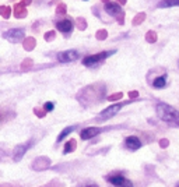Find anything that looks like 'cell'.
Returning a JSON list of instances; mask_svg holds the SVG:
<instances>
[{
    "label": "cell",
    "instance_id": "1",
    "mask_svg": "<svg viewBox=\"0 0 179 187\" xmlns=\"http://www.w3.org/2000/svg\"><path fill=\"white\" fill-rule=\"evenodd\" d=\"M157 114L164 122H179V112L171 105L160 102L157 105Z\"/></svg>",
    "mask_w": 179,
    "mask_h": 187
},
{
    "label": "cell",
    "instance_id": "2",
    "mask_svg": "<svg viewBox=\"0 0 179 187\" xmlns=\"http://www.w3.org/2000/svg\"><path fill=\"white\" fill-rule=\"evenodd\" d=\"M113 53H115V50H108V52H102V53H97V55H92V56H87V57H84V60H83V64L91 67V66H95L97 63L105 60L108 56H112Z\"/></svg>",
    "mask_w": 179,
    "mask_h": 187
},
{
    "label": "cell",
    "instance_id": "3",
    "mask_svg": "<svg viewBox=\"0 0 179 187\" xmlns=\"http://www.w3.org/2000/svg\"><path fill=\"white\" fill-rule=\"evenodd\" d=\"M3 38L10 41V42H13V43H17V42H21L25 39V32H24V29L13 28V29L6 31L4 34H3Z\"/></svg>",
    "mask_w": 179,
    "mask_h": 187
},
{
    "label": "cell",
    "instance_id": "4",
    "mask_svg": "<svg viewBox=\"0 0 179 187\" xmlns=\"http://www.w3.org/2000/svg\"><path fill=\"white\" fill-rule=\"evenodd\" d=\"M126 104H129V102H119V104H113L112 106L106 108L105 110L101 112V114L98 116V120H108V119H111V117L115 116V114L118 113L122 108H123V105H126Z\"/></svg>",
    "mask_w": 179,
    "mask_h": 187
},
{
    "label": "cell",
    "instance_id": "5",
    "mask_svg": "<svg viewBox=\"0 0 179 187\" xmlns=\"http://www.w3.org/2000/svg\"><path fill=\"white\" fill-rule=\"evenodd\" d=\"M79 57V52L77 50H64L58 55V60L60 63H70Z\"/></svg>",
    "mask_w": 179,
    "mask_h": 187
},
{
    "label": "cell",
    "instance_id": "6",
    "mask_svg": "<svg viewBox=\"0 0 179 187\" xmlns=\"http://www.w3.org/2000/svg\"><path fill=\"white\" fill-rule=\"evenodd\" d=\"M101 131H102V130H101L100 127H87V129H84V130H81V133H80V137H81L83 140H90V138L98 135Z\"/></svg>",
    "mask_w": 179,
    "mask_h": 187
},
{
    "label": "cell",
    "instance_id": "7",
    "mask_svg": "<svg viewBox=\"0 0 179 187\" xmlns=\"http://www.w3.org/2000/svg\"><path fill=\"white\" fill-rule=\"evenodd\" d=\"M32 144V141H28V143L23 144V145H18L16 147L13 151V156H14V161H20V159L23 158V155L27 152V149H28V147Z\"/></svg>",
    "mask_w": 179,
    "mask_h": 187
},
{
    "label": "cell",
    "instance_id": "8",
    "mask_svg": "<svg viewBox=\"0 0 179 187\" xmlns=\"http://www.w3.org/2000/svg\"><path fill=\"white\" fill-rule=\"evenodd\" d=\"M105 11L109 14V16H113L115 18L119 16V14H122L120 7H119V6L116 4V3H113V2L106 3V4H105Z\"/></svg>",
    "mask_w": 179,
    "mask_h": 187
},
{
    "label": "cell",
    "instance_id": "9",
    "mask_svg": "<svg viewBox=\"0 0 179 187\" xmlns=\"http://www.w3.org/2000/svg\"><path fill=\"white\" fill-rule=\"evenodd\" d=\"M56 28H58L60 32H63V34H67V32H70L71 29H73V23H71L70 20L59 21V23L56 24Z\"/></svg>",
    "mask_w": 179,
    "mask_h": 187
},
{
    "label": "cell",
    "instance_id": "10",
    "mask_svg": "<svg viewBox=\"0 0 179 187\" xmlns=\"http://www.w3.org/2000/svg\"><path fill=\"white\" fill-rule=\"evenodd\" d=\"M50 165V161L48 158H43V156H41V158L35 159L34 164H32V166H34L35 170H43L45 168H48Z\"/></svg>",
    "mask_w": 179,
    "mask_h": 187
},
{
    "label": "cell",
    "instance_id": "11",
    "mask_svg": "<svg viewBox=\"0 0 179 187\" xmlns=\"http://www.w3.org/2000/svg\"><path fill=\"white\" fill-rule=\"evenodd\" d=\"M126 147L129 149L136 151V149H139L140 147H141V141H140L137 137H134V135H130V137L126 138Z\"/></svg>",
    "mask_w": 179,
    "mask_h": 187
},
{
    "label": "cell",
    "instance_id": "12",
    "mask_svg": "<svg viewBox=\"0 0 179 187\" xmlns=\"http://www.w3.org/2000/svg\"><path fill=\"white\" fill-rule=\"evenodd\" d=\"M13 11H14V17H16V18H24V17L27 16V8L24 7L23 3H17V4L14 6Z\"/></svg>",
    "mask_w": 179,
    "mask_h": 187
},
{
    "label": "cell",
    "instance_id": "13",
    "mask_svg": "<svg viewBox=\"0 0 179 187\" xmlns=\"http://www.w3.org/2000/svg\"><path fill=\"white\" fill-rule=\"evenodd\" d=\"M35 45H37V41L34 39V37H28V38H25L24 39V42H23V46H24V49L25 50H32L35 48Z\"/></svg>",
    "mask_w": 179,
    "mask_h": 187
},
{
    "label": "cell",
    "instance_id": "14",
    "mask_svg": "<svg viewBox=\"0 0 179 187\" xmlns=\"http://www.w3.org/2000/svg\"><path fill=\"white\" fill-rule=\"evenodd\" d=\"M108 180H109V183H112L113 186H118V187H122V186H123V183L126 182V179H125L123 176H119V174H116V176H111Z\"/></svg>",
    "mask_w": 179,
    "mask_h": 187
},
{
    "label": "cell",
    "instance_id": "15",
    "mask_svg": "<svg viewBox=\"0 0 179 187\" xmlns=\"http://www.w3.org/2000/svg\"><path fill=\"white\" fill-rule=\"evenodd\" d=\"M176 6H179V0H162V2L158 3V7H160V8L176 7Z\"/></svg>",
    "mask_w": 179,
    "mask_h": 187
},
{
    "label": "cell",
    "instance_id": "16",
    "mask_svg": "<svg viewBox=\"0 0 179 187\" xmlns=\"http://www.w3.org/2000/svg\"><path fill=\"white\" fill-rule=\"evenodd\" d=\"M165 85H166V75L157 77L156 80L153 81V87H154V88H164Z\"/></svg>",
    "mask_w": 179,
    "mask_h": 187
},
{
    "label": "cell",
    "instance_id": "17",
    "mask_svg": "<svg viewBox=\"0 0 179 187\" xmlns=\"http://www.w3.org/2000/svg\"><path fill=\"white\" fill-rule=\"evenodd\" d=\"M74 129H76V126H69V127H66V129H64L63 131L60 133V134H59V137H58V141H62V140H64V138H66L67 135H69V134H70L71 131L74 130Z\"/></svg>",
    "mask_w": 179,
    "mask_h": 187
},
{
    "label": "cell",
    "instance_id": "18",
    "mask_svg": "<svg viewBox=\"0 0 179 187\" xmlns=\"http://www.w3.org/2000/svg\"><path fill=\"white\" fill-rule=\"evenodd\" d=\"M74 148H76V140H69L64 145L63 154H69V152H73Z\"/></svg>",
    "mask_w": 179,
    "mask_h": 187
},
{
    "label": "cell",
    "instance_id": "19",
    "mask_svg": "<svg viewBox=\"0 0 179 187\" xmlns=\"http://www.w3.org/2000/svg\"><path fill=\"white\" fill-rule=\"evenodd\" d=\"M0 13H2L3 18H8L11 13V7H8V6H0Z\"/></svg>",
    "mask_w": 179,
    "mask_h": 187
},
{
    "label": "cell",
    "instance_id": "20",
    "mask_svg": "<svg viewBox=\"0 0 179 187\" xmlns=\"http://www.w3.org/2000/svg\"><path fill=\"white\" fill-rule=\"evenodd\" d=\"M146 41L150 42V43H154V42H157V32L148 31L147 34H146Z\"/></svg>",
    "mask_w": 179,
    "mask_h": 187
},
{
    "label": "cell",
    "instance_id": "21",
    "mask_svg": "<svg viewBox=\"0 0 179 187\" xmlns=\"http://www.w3.org/2000/svg\"><path fill=\"white\" fill-rule=\"evenodd\" d=\"M144 20H146V13H139L137 16H134L133 24H134V25H139V24H141Z\"/></svg>",
    "mask_w": 179,
    "mask_h": 187
},
{
    "label": "cell",
    "instance_id": "22",
    "mask_svg": "<svg viewBox=\"0 0 179 187\" xmlns=\"http://www.w3.org/2000/svg\"><path fill=\"white\" fill-rule=\"evenodd\" d=\"M95 37H97L98 41H104V39H106V37H108V31L106 29H100Z\"/></svg>",
    "mask_w": 179,
    "mask_h": 187
},
{
    "label": "cell",
    "instance_id": "23",
    "mask_svg": "<svg viewBox=\"0 0 179 187\" xmlns=\"http://www.w3.org/2000/svg\"><path fill=\"white\" fill-rule=\"evenodd\" d=\"M55 37H56V32L55 31H49V32L45 34V41H46V42H52L53 39H55Z\"/></svg>",
    "mask_w": 179,
    "mask_h": 187
},
{
    "label": "cell",
    "instance_id": "24",
    "mask_svg": "<svg viewBox=\"0 0 179 187\" xmlns=\"http://www.w3.org/2000/svg\"><path fill=\"white\" fill-rule=\"evenodd\" d=\"M120 98H123V92H118V94H113V95L108 96V99H109L111 102H113V101H119Z\"/></svg>",
    "mask_w": 179,
    "mask_h": 187
},
{
    "label": "cell",
    "instance_id": "25",
    "mask_svg": "<svg viewBox=\"0 0 179 187\" xmlns=\"http://www.w3.org/2000/svg\"><path fill=\"white\" fill-rule=\"evenodd\" d=\"M77 24H79V29H81V31H84V29L87 28V24H85V20L83 18V17H80V18L77 20Z\"/></svg>",
    "mask_w": 179,
    "mask_h": 187
},
{
    "label": "cell",
    "instance_id": "26",
    "mask_svg": "<svg viewBox=\"0 0 179 187\" xmlns=\"http://www.w3.org/2000/svg\"><path fill=\"white\" fill-rule=\"evenodd\" d=\"M45 112H46V110H45V109H39V108H34V113L37 114L38 117H43L45 114H46Z\"/></svg>",
    "mask_w": 179,
    "mask_h": 187
},
{
    "label": "cell",
    "instance_id": "27",
    "mask_svg": "<svg viewBox=\"0 0 179 187\" xmlns=\"http://www.w3.org/2000/svg\"><path fill=\"white\" fill-rule=\"evenodd\" d=\"M32 64V60L31 59H27V60H24L23 62V64H21V68L23 70H27V68H29V66Z\"/></svg>",
    "mask_w": 179,
    "mask_h": 187
},
{
    "label": "cell",
    "instance_id": "28",
    "mask_svg": "<svg viewBox=\"0 0 179 187\" xmlns=\"http://www.w3.org/2000/svg\"><path fill=\"white\" fill-rule=\"evenodd\" d=\"M53 108H55V105H53V102H46V104H45V106H43V109L46 110V112H52V110H53Z\"/></svg>",
    "mask_w": 179,
    "mask_h": 187
},
{
    "label": "cell",
    "instance_id": "29",
    "mask_svg": "<svg viewBox=\"0 0 179 187\" xmlns=\"http://www.w3.org/2000/svg\"><path fill=\"white\" fill-rule=\"evenodd\" d=\"M56 13H58V14H64V13H66V6H64L63 3L59 4V7L56 8Z\"/></svg>",
    "mask_w": 179,
    "mask_h": 187
},
{
    "label": "cell",
    "instance_id": "30",
    "mask_svg": "<svg viewBox=\"0 0 179 187\" xmlns=\"http://www.w3.org/2000/svg\"><path fill=\"white\" fill-rule=\"evenodd\" d=\"M168 145H169V141L166 140V138H162V140L160 141V147H161V148H166Z\"/></svg>",
    "mask_w": 179,
    "mask_h": 187
},
{
    "label": "cell",
    "instance_id": "31",
    "mask_svg": "<svg viewBox=\"0 0 179 187\" xmlns=\"http://www.w3.org/2000/svg\"><path fill=\"white\" fill-rule=\"evenodd\" d=\"M116 21H118L119 24H123V23H125V14H123V13L119 14V16L116 17Z\"/></svg>",
    "mask_w": 179,
    "mask_h": 187
},
{
    "label": "cell",
    "instance_id": "32",
    "mask_svg": "<svg viewBox=\"0 0 179 187\" xmlns=\"http://www.w3.org/2000/svg\"><path fill=\"white\" fill-rule=\"evenodd\" d=\"M129 96H130V98H137V96H139V92H137V91H130L129 92Z\"/></svg>",
    "mask_w": 179,
    "mask_h": 187
},
{
    "label": "cell",
    "instance_id": "33",
    "mask_svg": "<svg viewBox=\"0 0 179 187\" xmlns=\"http://www.w3.org/2000/svg\"><path fill=\"white\" fill-rule=\"evenodd\" d=\"M122 187H133V184H132V182H130V180H126Z\"/></svg>",
    "mask_w": 179,
    "mask_h": 187
},
{
    "label": "cell",
    "instance_id": "34",
    "mask_svg": "<svg viewBox=\"0 0 179 187\" xmlns=\"http://www.w3.org/2000/svg\"><path fill=\"white\" fill-rule=\"evenodd\" d=\"M31 2H32V0H23V4H24V6H27V4H29Z\"/></svg>",
    "mask_w": 179,
    "mask_h": 187
},
{
    "label": "cell",
    "instance_id": "35",
    "mask_svg": "<svg viewBox=\"0 0 179 187\" xmlns=\"http://www.w3.org/2000/svg\"><path fill=\"white\" fill-rule=\"evenodd\" d=\"M119 4H126V0H116Z\"/></svg>",
    "mask_w": 179,
    "mask_h": 187
},
{
    "label": "cell",
    "instance_id": "36",
    "mask_svg": "<svg viewBox=\"0 0 179 187\" xmlns=\"http://www.w3.org/2000/svg\"><path fill=\"white\" fill-rule=\"evenodd\" d=\"M88 187H98V186H95V184H92V186H88Z\"/></svg>",
    "mask_w": 179,
    "mask_h": 187
},
{
    "label": "cell",
    "instance_id": "37",
    "mask_svg": "<svg viewBox=\"0 0 179 187\" xmlns=\"http://www.w3.org/2000/svg\"><path fill=\"white\" fill-rule=\"evenodd\" d=\"M101 2H108V0H101Z\"/></svg>",
    "mask_w": 179,
    "mask_h": 187
},
{
    "label": "cell",
    "instance_id": "38",
    "mask_svg": "<svg viewBox=\"0 0 179 187\" xmlns=\"http://www.w3.org/2000/svg\"><path fill=\"white\" fill-rule=\"evenodd\" d=\"M178 124H179V122H178Z\"/></svg>",
    "mask_w": 179,
    "mask_h": 187
},
{
    "label": "cell",
    "instance_id": "39",
    "mask_svg": "<svg viewBox=\"0 0 179 187\" xmlns=\"http://www.w3.org/2000/svg\"><path fill=\"white\" fill-rule=\"evenodd\" d=\"M176 187H179V186H176Z\"/></svg>",
    "mask_w": 179,
    "mask_h": 187
},
{
    "label": "cell",
    "instance_id": "40",
    "mask_svg": "<svg viewBox=\"0 0 179 187\" xmlns=\"http://www.w3.org/2000/svg\"><path fill=\"white\" fill-rule=\"evenodd\" d=\"M10 2H11V0H10Z\"/></svg>",
    "mask_w": 179,
    "mask_h": 187
}]
</instances>
